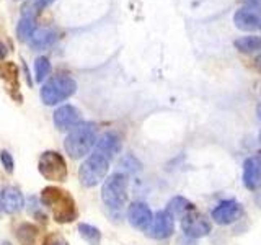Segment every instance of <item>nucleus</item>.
<instances>
[{
	"mask_svg": "<svg viewBox=\"0 0 261 245\" xmlns=\"http://www.w3.org/2000/svg\"><path fill=\"white\" fill-rule=\"evenodd\" d=\"M24 206V196L20 188L12 185L0 186V212L4 214H16Z\"/></svg>",
	"mask_w": 261,
	"mask_h": 245,
	"instance_id": "10",
	"label": "nucleus"
},
{
	"mask_svg": "<svg viewBox=\"0 0 261 245\" xmlns=\"http://www.w3.org/2000/svg\"><path fill=\"white\" fill-rule=\"evenodd\" d=\"M56 39H57V35L53 30L43 28V30H36L35 33H33V36L30 38L28 44L33 49H36V51H41V49H46L49 46H53L56 43Z\"/></svg>",
	"mask_w": 261,
	"mask_h": 245,
	"instance_id": "16",
	"label": "nucleus"
},
{
	"mask_svg": "<svg viewBox=\"0 0 261 245\" xmlns=\"http://www.w3.org/2000/svg\"><path fill=\"white\" fill-rule=\"evenodd\" d=\"M153 219L152 209L149 208V204L142 201H136L127 208V220L129 224L139 229V231H147Z\"/></svg>",
	"mask_w": 261,
	"mask_h": 245,
	"instance_id": "12",
	"label": "nucleus"
},
{
	"mask_svg": "<svg viewBox=\"0 0 261 245\" xmlns=\"http://www.w3.org/2000/svg\"><path fill=\"white\" fill-rule=\"evenodd\" d=\"M175 231V217L170 214L167 209L157 211L153 214V219L147 229V234H149L152 239L163 240L168 239V237L173 234Z\"/></svg>",
	"mask_w": 261,
	"mask_h": 245,
	"instance_id": "9",
	"label": "nucleus"
},
{
	"mask_svg": "<svg viewBox=\"0 0 261 245\" xmlns=\"http://www.w3.org/2000/svg\"><path fill=\"white\" fill-rule=\"evenodd\" d=\"M79 234L88 245H100L101 242V232L100 229H96L92 224L80 223L79 224Z\"/></svg>",
	"mask_w": 261,
	"mask_h": 245,
	"instance_id": "19",
	"label": "nucleus"
},
{
	"mask_svg": "<svg viewBox=\"0 0 261 245\" xmlns=\"http://www.w3.org/2000/svg\"><path fill=\"white\" fill-rule=\"evenodd\" d=\"M21 229L24 231V229H30V237H35L36 234V229L33 227V226H30V224H21ZM20 240H23V242H28V235L27 234H20Z\"/></svg>",
	"mask_w": 261,
	"mask_h": 245,
	"instance_id": "26",
	"label": "nucleus"
},
{
	"mask_svg": "<svg viewBox=\"0 0 261 245\" xmlns=\"http://www.w3.org/2000/svg\"><path fill=\"white\" fill-rule=\"evenodd\" d=\"M259 93H261V88H259Z\"/></svg>",
	"mask_w": 261,
	"mask_h": 245,
	"instance_id": "30",
	"label": "nucleus"
},
{
	"mask_svg": "<svg viewBox=\"0 0 261 245\" xmlns=\"http://www.w3.org/2000/svg\"><path fill=\"white\" fill-rule=\"evenodd\" d=\"M256 116H258V119L261 121V103L256 106Z\"/></svg>",
	"mask_w": 261,
	"mask_h": 245,
	"instance_id": "28",
	"label": "nucleus"
},
{
	"mask_svg": "<svg viewBox=\"0 0 261 245\" xmlns=\"http://www.w3.org/2000/svg\"><path fill=\"white\" fill-rule=\"evenodd\" d=\"M96 125L92 121L79 122L73 126L64 141V149L72 159H84L87 154L92 152L96 142Z\"/></svg>",
	"mask_w": 261,
	"mask_h": 245,
	"instance_id": "2",
	"label": "nucleus"
},
{
	"mask_svg": "<svg viewBox=\"0 0 261 245\" xmlns=\"http://www.w3.org/2000/svg\"><path fill=\"white\" fill-rule=\"evenodd\" d=\"M7 53H8V49H7V46L0 41V61H4L5 57H7Z\"/></svg>",
	"mask_w": 261,
	"mask_h": 245,
	"instance_id": "27",
	"label": "nucleus"
},
{
	"mask_svg": "<svg viewBox=\"0 0 261 245\" xmlns=\"http://www.w3.org/2000/svg\"><path fill=\"white\" fill-rule=\"evenodd\" d=\"M121 145H122V142H121L119 134L114 133V131H108V133L101 134L100 139H96L93 152L101 154L106 159L113 160L114 155L121 152Z\"/></svg>",
	"mask_w": 261,
	"mask_h": 245,
	"instance_id": "14",
	"label": "nucleus"
},
{
	"mask_svg": "<svg viewBox=\"0 0 261 245\" xmlns=\"http://www.w3.org/2000/svg\"><path fill=\"white\" fill-rule=\"evenodd\" d=\"M194 206L191 201H188L186 198H183V196H175V198H171L167 204V211L170 212L173 217H183L186 212L193 211Z\"/></svg>",
	"mask_w": 261,
	"mask_h": 245,
	"instance_id": "18",
	"label": "nucleus"
},
{
	"mask_svg": "<svg viewBox=\"0 0 261 245\" xmlns=\"http://www.w3.org/2000/svg\"><path fill=\"white\" fill-rule=\"evenodd\" d=\"M77 90L75 80L69 76H54L51 79H47L41 87L39 96L43 100L44 105L54 106L65 102L67 98H70Z\"/></svg>",
	"mask_w": 261,
	"mask_h": 245,
	"instance_id": "3",
	"label": "nucleus"
},
{
	"mask_svg": "<svg viewBox=\"0 0 261 245\" xmlns=\"http://www.w3.org/2000/svg\"><path fill=\"white\" fill-rule=\"evenodd\" d=\"M35 31H36L35 18H33V16L23 15V18L20 20L18 27H16V35H18V39L24 41V43H28Z\"/></svg>",
	"mask_w": 261,
	"mask_h": 245,
	"instance_id": "20",
	"label": "nucleus"
},
{
	"mask_svg": "<svg viewBox=\"0 0 261 245\" xmlns=\"http://www.w3.org/2000/svg\"><path fill=\"white\" fill-rule=\"evenodd\" d=\"M54 0H30V2L24 5V15L27 16H33L35 12H41L43 8H46L47 5H51Z\"/></svg>",
	"mask_w": 261,
	"mask_h": 245,
	"instance_id": "23",
	"label": "nucleus"
},
{
	"mask_svg": "<svg viewBox=\"0 0 261 245\" xmlns=\"http://www.w3.org/2000/svg\"><path fill=\"white\" fill-rule=\"evenodd\" d=\"M233 46L237 51H240L243 54L258 53V51H261V36H256V35L240 36L233 41Z\"/></svg>",
	"mask_w": 261,
	"mask_h": 245,
	"instance_id": "17",
	"label": "nucleus"
},
{
	"mask_svg": "<svg viewBox=\"0 0 261 245\" xmlns=\"http://www.w3.org/2000/svg\"><path fill=\"white\" fill-rule=\"evenodd\" d=\"M43 245H69V242L64 239V235L61 234H49L46 239L43 240Z\"/></svg>",
	"mask_w": 261,
	"mask_h": 245,
	"instance_id": "25",
	"label": "nucleus"
},
{
	"mask_svg": "<svg viewBox=\"0 0 261 245\" xmlns=\"http://www.w3.org/2000/svg\"><path fill=\"white\" fill-rule=\"evenodd\" d=\"M258 137H259V142H261V131H259V136Z\"/></svg>",
	"mask_w": 261,
	"mask_h": 245,
	"instance_id": "29",
	"label": "nucleus"
},
{
	"mask_svg": "<svg viewBox=\"0 0 261 245\" xmlns=\"http://www.w3.org/2000/svg\"><path fill=\"white\" fill-rule=\"evenodd\" d=\"M80 110L75 108L73 105H61L57 106L54 114H53V119H54V125L59 131H67L72 129L73 126H77L80 122Z\"/></svg>",
	"mask_w": 261,
	"mask_h": 245,
	"instance_id": "13",
	"label": "nucleus"
},
{
	"mask_svg": "<svg viewBox=\"0 0 261 245\" xmlns=\"http://www.w3.org/2000/svg\"><path fill=\"white\" fill-rule=\"evenodd\" d=\"M38 170L49 182L62 183L67 178V163L65 159L56 151H46L38 159Z\"/></svg>",
	"mask_w": 261,
	"mask_h": 245,
	"instance_id": "6",
	"label": "nucleus"
},
{
	"mask_svg": "<svg viewBox=\"0 0 261 245\" xmlns=\"http://www.w3.org/2000/svg\"><path fill=\"white\" fill-rule=\"evenodd\" d=\"M110 159H106L105 155L92 152L88 157L82 162V165L79 168V180L82 186L85 188H93L96 185H100L106 174L110 170Z\"/></svg>",
	"mask_w": 261,
	"mask_h": 245,
	"instance_id": "5",
	"label": "nucleus"
},
{
	"mask_svg": "<svg viewBox=\"0 0 261 245\" xmlns=\"http://www.w3.org/2000/svg\"><path fill=\"white\" fill-rule=\"evenodd\" d=\"M181 231L188 239H201L211 234L212 226L206 216L193 209L181 217Z\"/></svg>",
	"mask_w": 261,
	"mask_h": 245,
	"instance_id": "8",
	"label": "nucleus"
},
{
	"mask_svg": "<svg viewBox=\"0 0 261 245\" xmlns=\"http://www.w3.org/2000/svg\"><path fill=\"white\" fill-rule=\"evenodd\" d=\"M243 214V209L240 206V203H237L235 200H225L220 201L217 206L212 209L211 217L214 219V223L220 226H228L239 220L240 216Z\"/></svg>",
	"mask_w": 261,
	"mask_h": 245,
	"instance_id": "11",
	"label": "nucleus"
},
{
	"mask_svg": "<svg viewBox=\"0 0 261 245\" xmlns=\"http://www.w3.org/2000/svg\"><path fill=\"white\" fill-rule=\"evenodd\" d=\"M0 79H5L8 84H12L13 88H18V69L12 62L0 64Z\"/></svg>",
	"mask_w": 261,
	"mask_h": 245,
	"instance_id": "21",
	"label": "nucleus"
},
{
	"mask_svg": "<svg viewBox=\"0 0 261 245\" xmlns=\"http://www.w3.org/2000/svg\"><path fill=\"white\" fill-rule=\"evenodd\" d=\"M243 185L248 190H258L261 186V152L250 157L243 163Z\"/></svg>",
	"mask_w": 261,
	"mask_h": 245,
	"instance_id": "15",
	"label": "nucleus"
},
{
	"mask_svg": "<svg viewBox=\"0 0 261 245\" xmlns=\"http://www.w3.org/2000/svg\"><path fill=\"white\" fill-rule=\"evenodd\" d=\"M41 203L59 224H69L77 217V204L73 196L59 186H46L41 191Z\"/></svg>",
	"mask_w": 261,
	"mask_h": 245,
	"instance_id": "1",
	"label": "nucleus"
},
{
	"mask_svg": "<svg viewBox=\"0 0 261 245\" xmlns=\"http://www.w3.org/2000/svg\"><path fill=\"white\" fill-rule=\"evenodd\" d=\"M235 27L242 31H256L261 30V4L251 0L233 13Z\"/></svg>",
	"mask_w": 261,
	"mask_h": 245,
	"instance_id": "7",
	"label": "nucleus"
},
{
	"mask_svg": "<svg viewBox=\"0 0 261 245\" xmlns=\"http://www.w3.org/2000/svg\"><path fill=\"white\" fill-rule=\"evenodd\" d=\"M51 62H49L47 57L39 56L35 61V80L36 82H44L47 76L51 74Z\"/></svg>",
	"mask_w": 261,
	"mask_h": 245,
	"instance_id": "22",
	"label": "nucleus"
},
{
	"mask_svg": "<svg viewBox=\"0 0 261 245\" xmlns=\"http://www.w3.org/2000/svg\"><path fill=\"white\" fill-rule=\"evenodd\" d=\"M101 200L111 211H122L127 203V178L124 174L116 172L103 180Z\"/></svg>",
	"mask_w": 261,
	"mask_h": 245,
	"instance_id": "4",
	"label": "nucleus"
},
{
	"mask_svg": "<svg viewBox=\"0 0 261 245\" xmlns=\"http://www.w3.org/2000/svg\"><path fill=\"white\" fill-rule=\"evenodd\" d=\"M0 162H2V165H4L7 174H13V170H15V160H13L10 152H8V151H2V152H0Z\"/></svg>",
	"mask_w": 261,
	"mask_h": 245,
	"instance_id": "24",
	"label": "nucleus"
}]
</instances>
